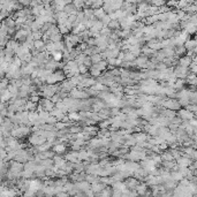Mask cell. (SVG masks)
<instances>
[{"instance_id":"1","label":"cell","mask_w":197,"mask_h":197,"mask_svg":"<svg viewBox=\"0 0 197 197\" xmlns=\"http://www.w3.org/2000/svg\"><path fill=\"white\" fill-rule=\"evenodd\" d=\"M29 142L30 144L35 145V146H39V145L44 144L46 142V138L43 137V136H37L35 134H32L30 137H29Z\"/></svg>"},{"instance_id":"2","label":"cell","mask_w":197,"mask_h":197,"mask_svg":"<svg viewBox=\"0 0 197 197\" xmlns=\"http://www.w3.org/2000/svg\"><path fill=\"white\" fill-rule=\"evenodd\" d=\"M161 105L164 106V107H166L167 110H171V111H174V110H178V108H180V105H179L178 100H174V99L163 100Z\"/></svg>"},{"instance_id":"3","label":"cell","mask_w":197,"mask_h":197,"mask_svg":"<svg viewBox=\"0 0 197 197\" xmlns=\"http://www.w3.org/2000/svg\"><path fill=\"white\" fill-rule=\"evenodd\" d=\"M9 170L12 173L14 174H16V175H20V173L22 172L23 170V164H21V163H17V161H11V166H9Z\"/></svg>"},{"instance_id":"4","label":"cell","mask_w":197,"mask_h":197,"mask_svg":"<svg viewBox=\"0 0 197 197\" xmlns=\"http://www.w3.org/2000/svg\"><path fill=\"white\" fill-rule=\"evenodd\" d=\"M179 117L183 121H190L194 119V113L187 111V110H180L179 111Z\"/></svg>"},{"instance_id":"5","label":"cell","mask_w":197,"mask_h":197,"mask_svg":"<svg viewBox=\"0 0 197 197\" xmlns=\"http://www.w3.org/2000/svg\"><path fill=\"white\" fill-rule=\"evenodd\" d=\"M89 96L88 92H84L82 90H75L73 89L72 90V98H75V99H83V98H87Z\"/></svg>"},{"instance_id":"6","label":"cell","mask_w":197,"mask_h":197,"mask_svg":"<svg viewBox=\"0 0 197 197\" xmlns=\"http://www.w3.org/2000/svg\"><path fill=\"white\" fill-rule=\"evenodd\" d=\"M179 62H180V66L181 67H184V68H188L190 64L193 62V60H191V58L190 57H183V58H181L180 60H179Z\"/></svg>"},{"instance_id":"7","label":"cell","mask_w":197,"mask_h":197,"mask_svg":"<svg viewBox=\"0 0 197 197\" xmlns=\"http://www.w3.org/2000/svg\"><path fill=\"white\" fill-rule=\"evenodd\" d=\"M195 46H196V42H195V39L186 40V47H184V49H187L188 51L194 50V49H195Z\"/></svg>"},{"instance_id":"8","label":"cell","mask_w":197,"mask_h":197,"mask_svg":"<svg viewBox=\"0 0 197 197\" xmlns=\"http://www.w3.org/2000/svg\"><path fill=\"white\" fill-rule=\"evenodd\" d=\"M106 13L103 8H96V9H93V16H96V17H98V19H102V17H104Z\"/></svg>"},{"instance_id":"9","label":"cell","mask_w":197,"mask_h":197,"mask_svg":"<svg viewBox=\"0 0 197 197\" xmlns=\"http://www.w3.org/2000/svg\"><path fill=\"white\" fill-rule=\"evenodd\" d=\"M90 60H91L92 65H96V64L100 62V61L103 60V58H102L100 54H92L91 57H90Z\"/></svg>"},{"instance_id":"10","label":"cell","mask_w":197,"mask_h":197,"mask_svg":"<svg viewBox=\"0 0 197 197\" xmlns=\"http://www.w3.org/2000/svg\"><path fill=\"white\" fill-rule=\"evenodd\" d=\"M106 66H107V62L104 61V60H102L100 62H98V64H96V65L92 66V68H95V69H98V70H103V69H105Z\"/></svg>"},{"instance_id":"11","label":"cell","mask_w":197,"mask_h":197,"mask_svg":"<svg viewBox=\"0 0 197 197\" xmlns=\"http://www.w3.org/2000/svg\"><path fill=\"white\" fill-rule=\"evenodd\" d=\"M53 60L55 61V62H58V61H60L61 59H62V52H53Z\"/></svg>"},{"instance_id":"12","label":"cell","mask_w":197,"mask_h":197,"mask_svg":"<svg viewBox=\"0 0 197 197\" xmlns=\"http://www.w3.org/2000/svg\"><path fill=\"white\" fill-rule=\"evenodd\" d=\"M100 70H98V69H95V68H92L91 67V69H90V74H91L92 76H96V77H99L100 76Z\"/></svg>"},{"instance_id":"13","label":"cell","mask_w":197,"mask_h":197,"mask_svg":"<svg viewBox=\"0 0 197 197\" xmlns=\"http://www.w3.org/2000/svg\"><path fill=\"white\" fill-rule=\"evenodd\" d=\"M161 157L164 158L166 161H172V160H173V156L171 155V152H165Z\"/></svg>"},{"instance_id":"14","label":"cell","mask_w":197,"mask_h":197,"mask_svg":"<svg viewBox=\"0 0 197 197\" xmlns=\"http://www.w3.org/2000/svg\"><path fill=\"white\" fill-rule=\"evenodd\" d=\"M108 27H111V28H114V29H118V28H120V24H119L118 21H115V20H112V21L108 23Z\"/></svg>"},{"instance_id":"15","label":"cell","mask_w":197,"mask_h":197,"mask_svg":"<svg viewBox=\"0 0 197 197\" xmlns=\"http://www.w3.org/2000/svg\"><path fill=\"white\" fill-rule=\"evenodd\" d=\"M88 70V67H85L84 65H79V72L82 74H85Z\"/></svg>"},{"instance_id":"16","label":"cell","mask_w":197,"mask_h":197,"mask_svg":"<svg viewBox=\"0 0 197 197\" xmlns=\"http://www.w3.org/2000/svg\"><path fill=\"white\" fill-rule=\"evenodd\" d=\"M53 150H54V151H64V150H65V146L61 144H57V145H54Z\"/></svg>"},{"instance_id":"17","label":"cell","mask_w":197,"mask_h":197,"mask_svg":"<svg viewBox=\"0 0 197 197\" xmlns=\"http://www.w3.org/2000/svg\"><path fill=\"white\" fill-rule=\"evenodd\" d=\"M68 119H80V115L77 113H69L68 114Z\"/></svg>"},{"instance_id":"18","label":"cell","mask_w":197,"mask_h":197,"mask_svg":"<svg viewBox=\"0 0 197 197\" xmlns=\"http://www.w3.org/2000/svg\"><path fill=\"white\" fill-rule=\"evenodd\" d=\"M165 2L164 1H153L151 2V5H155V6H160V5H164Z\"/></svg>"}]
</instances>
